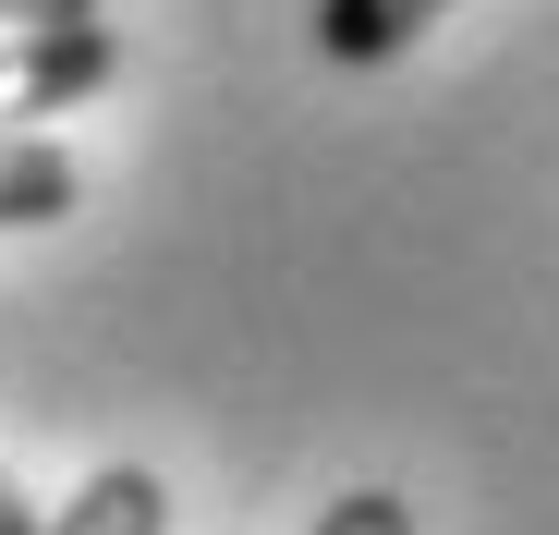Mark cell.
<instances>
[{
	"label": "cell",
	"instance_id": "277c9868",
	"mask_svg": "<svg viewBox=\"0 0 559 535\" xmlns=\"http://www.w3.org/2000/svg\"><path fill=\"white\" fill-rule=\"evenodd\" d=\"M73 195H85V170L49 134H0V231H49Z\"/></svg>",
	"mask_w": 559,
	"mask_h": 535
},
{
	"label": "cell",
	"instance_id": "3957f363",
	"mask_svg": "<svg viewBox=\"0 0 559 535\" xmlns=\"http://www.w3.org/2000/svg\"><path fill=\"white\" fill-rule=\"evenodd\" d=\"M438 13H450V0H317V49L353 61V73H378V61H402Z\"/></svg>",
	"mask_w": 559,
	"mask_h": 535
},
{
	"label": "cell",
	"instance_id": "5b68a950",
	"mask_svg": "<svg viewBox=\"0 0 559 535\" xmlns=\"http://www.w3.org/2000/svg\"><path fill=\"white\" fill-rule=\"evenodd\" d=\"M317 535H414V499L402 487H353V499H329Z\"/></svg>",
	"mask_w": 559,
	"mask_h": 535
},
{
	"label": "cell",
	"instance_id": "7a4b0ae2",
	"mask_svg": "<svg viewBox=\"0 0 559 535\" xmlns=\"http://www.w3.org/2000/svg\"><path fill=\"white\" fill-rule=\"evenodd\" d=\"M37 535H170V487H158L146 463H98Z\"/></svg>",
	"mask_w": 559,
	"mask_h": 535
},
{
	"label": "cell",
	"instance_id": "8992f818",
	"mask_svg": "<svg viewBox=\"0 0 559 535\" xmlns=\"http://www.w3.org/2000/svg\"><path fill=\"white\" fill-rule=\"evenodd\" d=\"M0 25H98V0H0Z\"/></svg>",
	"mask_w": 559,
	"mask_h": 535
},
{
	"label": "cell",
	"instance_id": "6da1fadb",
	"mask_svg": "<svg viewBox=\"0 0 559 535\" xmlns=\"http://www.w3.org/2000/svg\"><path fill=\"white\" fill-rule=\"evenodd\" d=\"M122 25H13L0 37V134H49V110H85L98 85H122Z\"/></svg>",
	"mask_w": 559,
	"mask_h": 535
},
{
	"label": "cell",
	"instance_id": "52a82bcc",
	"mask_svg": "<svg viewBox=\"0 0 559 535\" xmlns=\"http://www.w3.org/2000/svg\"><path fill=\"white\" fill-rule=\"evenodd\" d=\"M0 535H37V499H13V475H0Z\"/></svg>",
	"mask_w": 559,
	"mask_h": 535
}]
</instances>
